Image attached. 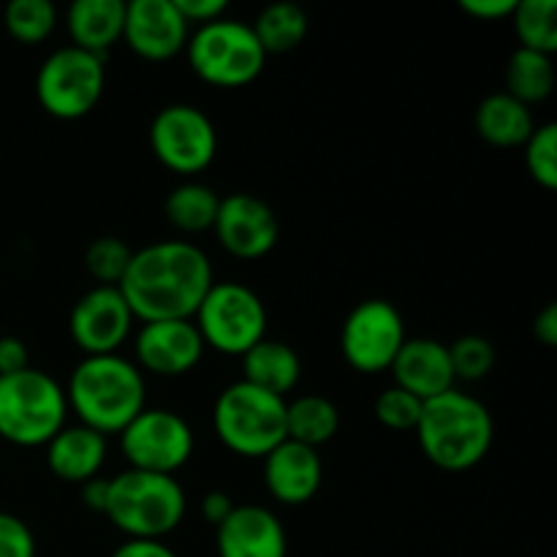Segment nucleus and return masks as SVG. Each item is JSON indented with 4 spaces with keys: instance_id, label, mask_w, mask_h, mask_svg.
<instances>
[{
    "instance_id": "f3484780",
    "label": "nucleus",
    "mask_w": 557,
    "mask_h": 557,
    "mask_svg": "<svg viewBox=\"0 0 557 557\" xmlns=\"http://www.w3.org/2000/svg\"><path fill=\"white\" fill-rule=\"evenodd\" d=\"M324 482L319 449L283 441L264 457V484L267 493L283 506H302L315 498Z\"/></svg>"
},
{
    "instance_id": "2f4dec72",
    "label": "nucleus",
    "mask_w": 557,
    "mask_h": 557,
    "mask_svg": "<svg viewBox=\"0 0 557 557\" xmlns=\"http://www.w3.org/2000/svg\"><path fill=\"white\" fill-rule=\"evenodd\" d=\"M451 370L460 381H482L495 368V346L482 335H466L449 346Z\"/></svg>"
},
{
    "instance_id": "5701e85b",
    "label": "nucleus",
    "mask_w": 557,
    "mask_h": 557,
    "mask_svg": "<svg viewBox=\"0 0 557 557\" xmlns=\"http://www.w3.org/2000/svg\"><path fill=\"white\" fill-rule=\"evenodd\" d=\"M533 114L506 92L487 96L476 109V131L493 147H520L533 134Z\"/></svg>"
},
{
    "instance_id": "c756f323",
    "label": "nucleus",
    "mask_w": 557,
    "mask_h": 557,
    "mask_svg": "<svg viewBox=\"0 0 557 557\" xmlns=\"http://www.w3.org/2000/svg\"><path fill=\"white\" fill-rule=\"evenodd\" d=\"M134 250L123 243L120 237H98L87 245L85 267L98 286H120V281L128 272Z\"/></svg>"
},
{
    "instance_id": "c85d7f7f",
    "label": "nucleus",
    "mask_w": 557,
    "mask_h": 557,
    "mask_svg": "<svg viewBox=\"0 0 557 557\" xmlns=\"http://www.w3.org/2000/svg\"><path fill=\"white\" fill-rule=\"evenodd\" d=\"M3 25L20 44H41L58 27V9L49 0H14L5 5Z\"/></svg>"
},
{
    "instance_id": "7c9ffc66",
    "label": "nucleus",
    "mask_w": 557,
    "mask_h": 557,
    "mask_svg": "<svg viewBox=\"0 0 557 557\" xmlns=\"http://www.w3.org/2000/svg\"><path fill=\"white\" fill-rule=\"evenodd\" d=\"M525 166L528 174L542 185L544 190L557 188V125H536L531 139L525 141Z\"/></svg>"
},
{
    "instance_id": "0eeeda50",
    "label": "nucleus",
    "mask_w": 557,
    "mask_h": 557,
    "mask_svg": "<svg viewBox=\"0 0 557 557\" xmlns=\"http://www.w3.org/2000/svg\"><path fill=\"white\" fill-rule=\"evenodd\" d=\"M188 63L201 82L212 87H245L259 79L267 54L253 27L239 20H215L201 25L185 44Z\"/></svg>"
},
{
    "instance_id": "6e6552de",
    "label": "nucleus",
    "mask_w": 557,
    "mask_h": 557,
    "mask_svg": "<svg viewBox=\"0 0 557 557\" xmlns=\"http://www.w3.org/2000/svg\"><path fill=\"white\" fill-rule=\"evenodd\" d=\"M205 346L223 357H243L267 332V308L253 288L243 283H212L194 315Z\"/></svg>"
},
{
    "instance_id": "a19ab883",
    "label": "nucleus",
    "mask_w": 557,
    "mask_h": 557,
    "mask_svg": "<svg viewBox=\"0 0 557 557\" xmlns=\"http://www.w3.org/2000/svg\"><path fill=\"white\" fill-rule=\"evenodd\" d=\"M107 498H109V479H90V482L82 484V500H85V506L90 511H98V515H103V509H107Z\"/></svg>"
},
{
    "instance_id": "72a5a7b5",
    "label": "nucleus",
    "mask_w": 557,
    "mask_h": 557,
    "mask_svg": "<svg viewBox=\"0 0 557 557\" xmlns=\"http://www.w3.org/2000/svg\"><path fill=\"white\" fill-rule=\"evenodd\" d=\"M0 557H36V536L25 520L0 511Z\"/></svg>"
},
{
    "instance_id": "58836bf2",
    "label": "nucleus",
    "mask_w": 557,
    "mask_h": 557,
    "mask_svg": "<svg viewBox=\"0 0 557 557\" xmlns=\"http://www.w3.org/2000/svg\"><path fill=\"white\" fill-rule=\"evenodd\" d=\"M533 335L542 346L555 348L557 346V305L549 302L542 313L533 319Z\"/></svg>"
},
{
    "instance_id": "cd10ccee",
    "label": "nucleus",
    "mask_w": 557,
    "mask_h": 557,
    "mask_svg": "<svg viewBox=\"0 0 557 557\" xmlns=\"http://www.w3.org/2000/svg\"><path fill=\"white\" fill-rule=\"evenodd\" d=\"M515 30L522 49L553 58L557 49V3L555 0H520L515 5Z\"/></svg>"
},
{
    "instance_id": "473e14b6",
    "label": "nucleus",
    "mask_w": 557,
    "mask_h": 557,
    "mask_svg": "<svg viewBox=\"0 0 557 557\" xmlns=\"http://www.w3.org/2000/svg\"><path fill=\"white\" fill-rule=\"evenodd\" d=\"M424 403L419 397H413L411 392L400 389V386H389L379 395L375 400V419H379L384 428L397 430V433H406V430H417L419 417H422Z\"/></svg>"
},
{
    "instance_id": "423d86ee",
    "label": "nucleus",
    "mask_w": 557,
    "mask_h": 557,
    "mask_svg": "<svg viewBox=\"0 0 557 557\" xmlns=\"http://www.w3.org/2000/svg\"><path fill=\"white\" fill-rule=\"evenodd\" d=\"M215 435L228 451L264 460L286 441V397L270 395L248 381L226 386L212 411Z\"/></svg>"
},
{
    "instance_id": "dca6fc26",
    "label": "nucleus",
    "mask_w": 557,
    "mask_h": 557,
    "mask_svg": "<svg viewBox=\"0 0 557 557\" xmlns=\"http://www.w3.org/2000/svg\"><path fill=\"white\" fill-rule=\"evenodd\" d=\"M205 348L194 319L150 321L136 335V368L163 379H180L201 362Z\"/></svg>"
},
{
    "instance_id": "39448f33",
    "label": "nucleus",
    "mask_w": 557,
    "mask_h": 557,
    "mask_svg": "<svg viewBox=\"0 0 557 557\" xmlns=\"http://www.w3.org/2000/svg\"><path fill=\"white\" fill-rule=\"evenodd\" d=\"M69 417L65 389L49 373L27 368L0 379V438L33 449L47 446Z\"/></svg>"
},
{
    "instance_id": "2eb2a0df",
    "label": "nucleus",
    "mask_w": 557,
    "mask_h": 557,
    "mask_svg": "<svg viewBox=\"0 0 557 557\" xmlns=\"http://www.w3.org/2000/svg\"><path fill=\"white\" fill-rule=\"evenodd\" d=\"M123 38L139 58L161 63L180 54L188 44V22L174 0H131L125 3Z\"/></svg>"
},
{
    "instance_id": "a878e982",
    "label": "nucleus",
    "mask_w": 557,
    "mask_h": 557,
    "mask_svg": "<svg viewBox=\"0 0 557 557\" xmlns=\"http://www.w3.org/2000/svg\"><path fill=\"white\" fill-rule=\"evenodd\" d=\"M221 199L212 188L201 183H183L163 201V215L177 232L205 234L215 226Z\"/></svg>"
},
{
    "instance_id": "20e7f679",
    "label": "nucleus",
    "mask_w": 557,
    "mask_h": 557,
    "mask_svg": "<svg viewBox=\"0 0 557 557\" xmlns=\"http://www.w3.org/2000/svg\"><path fill=\"white\" fill-rule=\"evenodd\" d=\"M107 520L136 542H163L185 517V493L174 476L128 471L109 479Z\"/></svg>"
},
{
    "instance_id": "f03ea898",
    "label": "nucleus",
    "mask_w": 557,
    "mask_h": 557,
    "mask_svg": "<svg viewBox=\"0 0 557 557\" xmlns=\"http://www.w3.org/2000/svg\"><path fill=\"white\" fill-rule=\"evenodd\" d=\"M65 400L79 424L101 435H120L147 408L145 375L120 354L85 357L71 373Z\"/></svg>"
},
{
    "instance_id": "bb28decb",
    "label": "nucleus",
    "mask_w": 557,
    "mask_h": 557,
    "mask_svg": "<svg viewBox=\"0 0 557 557\" xmlns=\"http://www.w3.org/2000/svg\"><path fill=\"white\" fill-rule=\"evenodd\" d=\"M264 54H288L308 36V14L294 3H272L256 16L253 25Z\"/></svg>"
},
{
    "instance_id": "6ab92c4d",
    "label": "nucleus",
    "mask_w": 557,
    "mask_h": 557,
    "mask_svg": "<svg viewBox=\"0 0 557 557\" xmlns=\"http://www.w3.org/2000/svg\"><path fill=\"white\" fill-rule=\"evenodd\" d=\"M395 386L411 392L422 403L446 395L455 389V370H451L449 346L433 341V337H413L403 343L392 362Z\"/></svg>"
},
{
    "instance_id": "4c0bfd02",
    "label": "nucleus",
    "mask_w": 557,
    "mask_h": 557,
    "mask_svg": "<svg viewBox=\"0 0 557 557\" xmlns=\"http://www.w3.org/2000/svg\"><path fill=\"white\" fill-rule=\"evenodd\" d=\"M234 506L237 504L232 500V495L223 493V490H210V493L201 498L199 509H201V517H205V522H210L212 528H218L228 515H232Z\"/></svg>"
},
{
    "instance_id": "9b49d317",
    "label": "nucleus",
    "mask_w": 557,
    "mask_h": 557,
    "mask_svg": "<svg viewBox=\"0 0 557 557\" xmlns=\"http://www.w3.org/2000/svg\"><path fill=\"white\" fill-rule=\"evenodd\" d=\"M406 321L386 299H364L346 315L341 330V351L357 373L375 375L392 368L406 343Z\"/></svg>"
},
{
    "instance_id": "f257e3e1",
    "label": "nucleus",
    "mask_w": 557,
    "mask_h": 557,
    "mask_svg": "<svg viewBox=\"0 0 557 557\" xmlns=\"http://www.w3.org/2000/svg\"><path fill=\"white\" fill-rule=\"evenodd\" d=\"M212 283L215 277L205 250L183 239H163L134 250L128 272L117 288L134 319L150 324L190 321Z\"/></svg>"
},
{
    "instance_id": "aec40b11",
    "label": "nucleus",
    "mask_w": 557,
    "mask_h": 557,
    "mask_svg": "<svg viewBox=\"0 0 557 557\" xmlns=\"http://www.w3.org/2000/svg\"><path fill=\"white\" fill-rule=\"evenodd\" d=\"M107 451V435L96 433L85 424L63 428L47 444V468L60 482L85 484L101 473Z\"/></svg>"
},
{
    "instance_id": "9d476101",
    "label": "nucleus",
    "mask_w": 557,
    "mask_h": 557,
    "mask_svg": "<svg viewBox=\"0 0 557 557\" xmlns=\"http://www.w3.org/2000/svg\"><path fill=\"white\" fill-rule=\"evenodd\" d=\"M194 430L180 413L145 408L120 433V449L134 471L174 476L194 457Z\"/></svg>"
},
{
    "instance_id": "4468645a",
    "label": "nucleus",
    "mask_w": 557,
    "mask_h": 557,
    "mask_svg": "<svg viewBox=\"0 0 557 557\" xmlns=\"http://www.w3.org/2000/svg\"><path fill=\"white\" fill-rule=\"evenodd\" d=\"M218 243L234 259L256 261L264 259L281 237V223L275 210L253 194H232L221 199L215 218Z\"/></svg>"
},
{
    "instance_id": "f8f14e48",
    "label": "nucleus",
    "mask_w": 557,
    "mask_h": 557,
    "mask_svg": "<svg viewBox=\"0 0 557 557\" xmlns=\"http://www.w3.org/2000/svg\"><path fill=\"white\" fill-rule=\"evenodd\" d=\"M150 147L158 161L172 172L199 174L215 161V125L199 107L169 103L152 117Z\"/></svg>"
},
{
    "instance_id": "412c9836",
    "label": "nucleus",
    "mask_w": 557,
    "mask_h": 557,
    "mask_svg": "<svg viewBox=\"0 0 557 557\" xmlns=\"http://www.w3.org/2000/svg\"><path fill=\"white\" fill-rule=\"evenodd\" d=\"M71 47L107 58L109 49L123 38L125 3L123 0H76L65 14Z\"/></svg>"
},
{
    "instance_id": "c9c22d12",
    "label": "nucleus",
    "mask_w": 557,
    "mask_h": 557,
    "mask_svg": "<svg viewBox=\"0 0 557 557\" xmlns=\"http://www.w3.org/2000/svg\"><path fill=\"white\" fill-rule=\"evenodd\" d=\"M30 368V354L20 337H0V379Z\"/></svg>"
},
{
    "instance_id": "4be33fe9",
    "label": "nucleus",
    "mask_w": 557,
    "mask_h": 557,
    "mask_svg": "<svg viewBox=\"0 0 557 557\" xmlns=\"http://www.w3.org/2000/svg\"><path fill=\"white\" fill-rule=\"evenodd\" d=\"M239 359H243V381L270 392V395L286 397L302 379V359L283 341L264 337Z\"/></svg>"
},
{
    "instance_id": "a211bd4d",
    "label": "nucleus",
    "mask_w": 557,
    "mask_h": 557,
    "mask_svg": "<svg viewBox=\"0 0 557 557\" xmlns=\"http://www.w3.org/2000/svg\"><path fill=\"white\" fill-rule=\"evenodd\" d=\"M215 531L218 557H286L288 553L281 520L264 506H234Z\"/></svg>"
},
{
    "instance_id": "1a4fd4ad",
    "label": "nucleus",
    "mask_w": 557,
    "mask_h": 557,
    "mask_svg": "<svg viewBox=\"0 0 557 557\" xmlns=\"http://www.w3.org/2000/svg\"><path fill=\"white\" fill-rule=\"evenodd\" d=\"M107 87L103 58L76 47L49 54L36 74V98L58 120H79L98 107Z\"/></svg>"
},
{
    "instance_id": "ddd939ff",
    "label": "nucleus",
    "mask_w": 557,
    "mask_h": 557,
    "mask_svg": "<svg viewBox=\"0 0 557 557\" xmlns=\"http://www.w3.org/2000/svg\"><path fill=\"white\" fill-rule=\"evenodd\" d=\"M134 313L117 286H96L76 299L69 315L71 341L85 357H107L128 341Z\"/></svg>"
},
{
    "instance_id": "f704fd0d",
    "label": "nucleus",
    "mask_w": 557,
    "mask_h": 557,
    "mask_svg": "<svg viewBox=\"0 0 557 557\" xmlns=\"http://www.w3.org/2000/svg\"><path fill=\"white\" fill-rule=\"evenodd\" d=\"M180 16L190 25H210V22L223 20L226 14V0H174Z\"/></svg>"
},
{
    "instance_id": "7ed1b4c3",
    "label": "nucleus",
    "mask_w": 557,
    "mask_h": 557,
    "mask_svg": "<svg viewBox=\"0 0 557 557\" xmlns=\"http://www.w3.org/2000/svg\"><path fill=\"white\" fill-rule=\"evenodd\" d=\"M417 438L424 457L449 473L471 471L493 449L495 422L482 400L449 389L422 406Z\"/></svg>"
},
{
    "instance_id": "e433bc0d",
    "label": "nucleus",
    "mask_w": 557,
    "mask_h": 557,
    "mask_svg": "<svg viewBox=\"0 0 557 557\" xmlns=\"http://www.w3.org/2000/svg\"><path fill=\"white\" fill-rule=\"evenodd\" d=\"M515 5L517 0H462L460 9L466 11L468 16H473V20L495 22L515 14Z\"/></svg>"
},
{
    "instance_id": "b1692460",
    "label": "nucleus",
    "mask_w": 557,
    "mask_h": 557,
    "mask_svg": "<svg viewBox=\"0 0 557 557\" xmlns=\"http://www.w3.org/2000/svg\"><path fill=\"white\" fill-rule=\"evenodd\" d=\"M341 430V411L321 395H305L286 403V438L319 449Z\"/></svg>"
},
{
    "instance_id": "393cba45",
    "label": "nucleus",
    "mask_w": 557,
    "mask_h": 557,
    "mask_svg": "<svg viewBox=\"0 0 557 557\" xmlns=\"http://www.w3.org/2000/svg\"><path fill=\"white\" fill-rule=\"evenodd\" d=\"M555 90V65L549 54L517 49L506 65V96L517 98L528 109L542 103Z\"/></svg>"
},
{
    "instance_id": "ea45409f",
    "label": "nucleus",
    "mask_w": 557,
    "mask_h": 557,
    "mask_svg": "<svg viewBox=\"0 0 557 557\" xmlns=\"http://www.w3.org/2000/svg\"><path fill=\"white\" fill-rule=\"evenodd\" d=\"M112 557H177L174 549H169L163 542H136V539H128L125 544H120L114 549Z\"/></svg>"
}]
</instances>
